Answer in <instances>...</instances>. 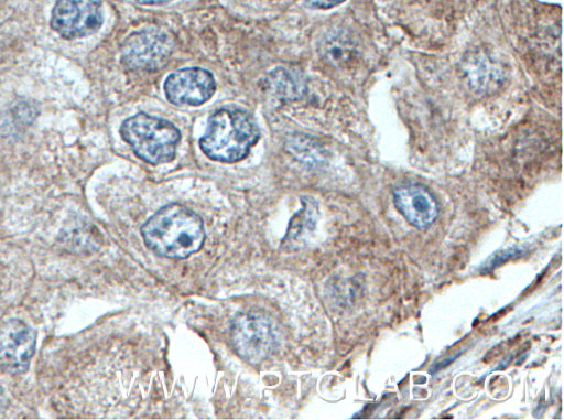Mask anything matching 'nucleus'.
I'll list each match as a JSON object with an SVG mask.
<instances>
[{"mask_svg": "<svg viewBox=\"0 0 564 420\" xmlns=\"http://www.w3.org/2000/svg\"><path fill=\"white\" fill-rule=\"evenodd\" d=\"M145 245L166 258H186L198 251L205 240L202 218L189 208L169 204L141 227Z\"/></svg>", "mask_w": 564, "mask_h": 420, "instance_id": "nucleus-1", "label": "nucleus"}, {"mask_svg": "<svg viewBox=\"0 0 564 420\" xmlns=\"http://www.w3.org/2000/svg\"><path fill=\"white\" fill-rule=\"evenodd\" d=\"M258 139V127L247 111L237 107H225L209 117L199 146L209 159L234 163L245 159Z\"/></svg>", "mask_w": 564, "mask_h": 420, "instance_id": "nucleus-2", "label": "nucleus"}, {"mask_svg": "<svg viewBox=\"0 0 564 420\" xmlns=\"http://www.w3.org/2000/svg\"><path fill=\"white\" fill-rule=\"evenodd\" d=\"M120 136L140 159L150 164L172 161L181 139L178 129L170 121L144 112L126 119Z\"/></svg>", "mask_w": 564, "mask_h": 420, "instance_id": "nucleus-3", "label": "nucleus"}, {"mask_svg": "<svg viewBox=\"0 0 564 420\" xmlns=\"http://www.w3.org/2000/svg\"><path fill=\"white\" fill-rule=\"evenodd\" d=\"M231 340L236 352L249 363L267 358L276 343L270 319L256 312L239 313L234 319Z\"/></svg>", "mask_w": 564, "mask_h": 420, "instance_id": "nucleus-4", "label": "nucleus"}, {"mask_svg": "<svg viewBox=\"0 0 564 420\" xmlns=\"http://www.w3.org/2000/svg\"><path fill=\"white\" fill-rule=\"evenodd\" d=\"M104 22L99 0H57L51 26L65 39H78L97 32Z\"/></svg>", "mask_w": 564, "mask_h": 420, "instance_id": "nucleus-5", "label": "nucleus"}, {"mask_svg": "<svg viewBox=\"0 0 564 420\" xmlns=\"http://www.w3.org/2000/svg\"><path fill=\"white\" fill-rule=\"evenodd\" d=\"M36 332L19 319L0 324V369L10 375L24 373L35 352Z\"/></svg>", "mask_w": 564, "mask_h": 420, "instance_id": "nucleus-6", "label": "nucleus"}, {"mask_svg": "<svg viewBox=\"0 0 564 420\" xmlns=\"http://www.w3.org/2000/svg\"><path fill=\"white\" fill-rule=\"evenodd\" d=\"M172 37L155 29L131 34L122 44V61L130 68L153 71L163 66L172 54Z\"/></svg>", "mask_w": 564, "mask_h": 420, "instance_id": "nucleus-7", "label": "nucleus"}, {"mask_svg": "<svg viewBox=\"0 0 564 420\" xmlns=\"http://www.w3.org/2000/svg\"><path fill=\"white\" fill-rule=\"evenodd\" d=\"M163 88L170 103L198 106L210 99L216 90V83L208 71L189 67L169 75Z\"/></svg>", "mask_w": 564, "mask_h": 420, "instance_id": "nucleus-8", "label": "nucleus"}, {"mask_svg": "<svg viewBox=\"0 0 564 420\" xmlns=\"http://www.w3.org/2000/svg\"><path fill=\"white\" fill-rule=\"evenodd\" d=\"M397 209L412 226L419 229L430 227L438 216V204L429 189L422 184L405 183L393 192Z\"/></svg>", "mask_w": 564, "mask_h": 420, "instance_id": "nucleus-9", "label": "nucleus"}, {"mask_svg": "<svg viewBox=\"0 0 564 420\" xmlns=\"http://www.w3.org/2000/svg\"><path fill=\"white\" fill-rule=\"evenodd\" d=\"M321 55L334 66H340L350 62L355 55L352 40L344 33H332L321 44Z\"/></svg>", "mask_w": 564, "mask_h": 420, "instance_id": "nucleus-10", "label": "nucleus"}, {"mask_svg": "<svg viewBox=\"0 0 564 420\" xmlns=\"http://www.w3.org/2000/svg\"><path fill=\"white\" fill-rule=\"evenodd\" d=\"M267 88L280 98L296 99L305 91V83L297 74L279 68L270 73L267 78Z\"/></svg>", "mask_w": 564, "mask_h": 420, "instance_id": "nucleus-11", "label": "nucleus"}, {"mask_svg": "<svg viewBox=\"0 0 564 420\" xmlns=\"http://www.w3.org/2000/svg\"><path fill=\"white\" fill-rule=\"evenodd\" d=\"M303 209L290 222L288 238L296 239L304 230H313L316 224L317 205L311 197L303 198Z\"/></svg>", "mask_w": 564, "mask_h": 420, "instance_id": "nucleus-12", "label": "nucleus"}, {"mask_svg": "<svg viewBox=\"0 0 564 420\" xmlns=\"http://www.w3.org/2000/svg\"><path fill=\"white\" fill-rule=\"evenodd\" d=\"M519 255H521V249H519V248H508L505 250H500L497 254H495L484 265L481 272L491 271L492 269L497 268L498 266L502 265L503 262L508 261L509 259L518 257Z\"/></svg>", "mask_w": 564, "mask_h": 420, "instance_id": "nucleus-13", "label": "nucleus"}, {"mask_svg": "<svg viewBox=\"0 0 564 420\" xmlns=\"http://www.w3.org/2000/svg\"><path fill=\"white\" fill-rule=\"evenodd\" d=\"M345 0H306L307 4L313 8L318 9H329L335 6H338L339 3L344 2Z\"/></svg>", "mask_w": 564, "mask_h": 420, "instance_id": "nucleus-14", "label": "nucleus"}, {"mask_svg": "<svg viewBox=\"0 0 564 420\" xmlns=\"http://www.w3.org/2000/svg\"><path fill=\"white\" fill-rule=\"evenodd\" d=\"M137 1L142 4H162V3L169 2L171 0H137Z\"/></svg>", "mask_w": 564, "mask_h": 420, "instance_id": "nucleus-15", "label": "nucleus"}]
</instances>
